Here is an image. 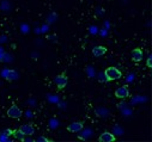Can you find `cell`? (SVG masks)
I'll list each match as a JSON object with an SVG mask.
<instances>
[{
  "label": "cell",
  "instance_id": "8",
  "mask_svg": "<svg viewBox=\"0 0 152 142\" xmlns=\"http://www.w3.org/2000/svg\"><path fill=\"white\" fill-rule=\"evenodd\" d=\"M101 142H114L116 138H115V136H114L113 134H110V133H108V131H105V133H103V134H101V136H99V138H98Z\"/></svg>",
  "mask_w": 152,
  "mask_h": 142
},
{
  "label": "cell",
  "instance_id": "14",
  "mask_svg": "<svg viewBox=\"0 0 152 142\" xmlns=\"http://www.w3.org/2000/svg\"><path fill=\"white\" fill-rule=\"evenodd\" d=\"M36 141L37 142H50V140L49 138H46V137H39Z\"/></svg>",
  "mask_w": 152,
  "mask_h": 142
},
{
  "label": "cell",
  "instance_id": "12",
  "mask_svg": "<svg viewBox=\"0 0 152 142\" xmlns=\"http://www.w3.org/2000/svg\"><path fill=\"white\" fill-rule=\"evenodd\" d=\"M98 81H101V83H107V81H108V79H107V77H105V74H104V72L98 75Z\"/></svg>",
  "mask_w": 152,
  "mask_h": 142
},
{
  "label": "cell",
  "instance_id": "1",
  "mask_svg": "<svg viewBox=\"0 0 152 142\" xmlns=\"http://www.w3.org/2000/svg\"><path fill=\"white\" fill-rule=\"evenodd\" d=\"M104 74H105V77H107L108 81L118 80V79H120V78L122 77V73L120 72V70H119L116 67H114V66L108 67V68L104 70Z\"/></svg>",
  "mask_w": 152,
  "mask_h": 142
},
{
  "label": "cell",
  "instance_id": "5",
  "mask_svg": "<svg viewBox=\"0 0 152 142\" xmlns=\"http://www.w3.org/2000/svg\"><path fill=\"white\" fill-rule=\"evenodd\" d=\"M83 128H84L83 122H73L67 127V130L71 133H78V131H82Z\"/></svg>",
  "mask_w": 152,
  "mask_h": 142
},
{
  "label": "cell",
  "instance_id": "3",
  "mask_svg": "<svg viewBox=\"0 0 152 142\" xmlns=\"http://www.w3.org/2000/svg\"><path fill=\"white\" fill-rule=\"evenodd\" d=\"M67 81H68V78L66 77V74H60V75L55 77V79H54V83H55L58 90L65 88L66 85H67Z\"/></svg>",
  "mask_w": 152,
  "mask_h": 142
},
{
  "label": "cell",
  "instance_id": "2",
  "mask_svg": "<svg viewBox=\"0 0 152 142\" xmlns=\"http://www.w3.org/2000/svg\"><path fill=\"white\" fill-rule=\"evenodd\" d=\"M7 116H9L10 118H13V120H19V118H22L23 112H22V110L18 108L17 105L13 104L11 108L7 110Z\"/></svg>",
  "mask_w": 152,
  "mask_h": 142
},
{
  "label": "cell",
  "instance_id": "10",
  "mask_svg": "<svg viewBox=\"0 0 152 142\" xmlns=\"http://www.w3.org/2000/svg\"><path fill=\"white\" fill-rule=\"evenodd\" d=\"M4 77H5V79L7 81H13V79L17 78V73L12 69H6L5 73H4Z\"/></svg>",
  "mask_w": 152,
  "mask_h": 142
},
{
  "label": "cell",
  "instance_id": "9",
  "mask_svg": "<svg viewBox=\"0 0 152 142\" xmlns=\"http://www.w3.org/2000/svg\"><path fill=\"white\" fill-rule=\"evenodd\" d=\"M19 130H20L24 135H28V136L32 135V134H34V131H35V129H34V125H32V124H24V125H22V127L19 128Z\"/></svg>",
  "mask_w": 152,
  "mask_h": 142
},
{
  "label": "cell",
  "instance_id": "4",
  "mask_svg": "<svg viewBox=\"0 0 152 142\" xmlns=\"http://www.w3.org/2000/svg\"><path fill=\"white\" fill-rule=\"evenodd\" d=\"M129 96V88L127 85H124L121 87H119L116 91H115V97L116 98H120V99H124V98H127Z\"/></svg>",
  "mask_w": 152,
  "mask_h": 142
},
{
  "label": "cell",
  "instance_id": "7",
  "mask_svg": "<svg viewBox=\"0 0 152 142\" xmlns=\"http://www.w3.org/2000/svg\"><path fill=\"white\" fill-rule=\"evenodd\" d=\"M107 51H108V49L105 47H102V46H97V47H94L92 48V55L96 56V57L103 56Z\"/></svg>",
  "mask_w": 152,
  "mask_h": 142
},
{
  "label": "cell",
  "instance_id": "13",
  "mask_svg": "<svg viewBox=\"0 0 152 142\" xmlns=\"http://www.w3.org/2000/svg\"><path fill=\"white\" fill-rule=\"evenodd\" d=\"M146 66H147L148 68H152V55H151V54H148V57H147V60H146Z\"/></svg>",
  "mask_w": 152,
  "mask_h": 142
},
{
  "label": "cell",
  "instance_id": "6",
  "mask_svg": "<svg viewBox=\"0 0 152 142\" xmlns=\"http://www.w3.org/2000/svg\"><path fill=\"white\" fill-rule=\"evenodd\" d=\"M131 59L134 61V62H140L142 60V50L140 48H135L132 50L131 53Z\"/></svg>",
  "mask_w": 152,
  "mask_h": 142
},
{
  "label": "cell",
  "instance_id": "11",
  "mask_svg": "<svg viewBox=\"0 0 152 142\" xmlns=\"http://www.w3.org/2000/svg\"><path fill=\"white\" fill-rule=\"evenodd\" d=\"M12 136H13L16 140H18V141H25V138H24V134H23L19 129L13 130V131H12Z\"/></svg>",
  "mask_w": 152,
  "mask_h": 142
}]
</instances>
